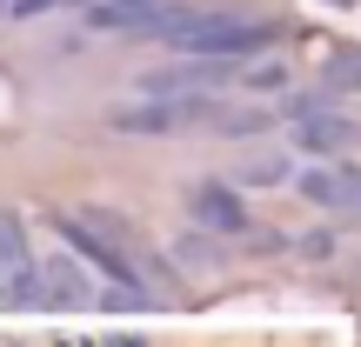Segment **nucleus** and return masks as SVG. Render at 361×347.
Returning a JSON list of instances; mask_svg holds the SVG:
<instances>
[{
    "label": "nucleus",
    "mask_w": 361,
    "mask_h": 347,
    "mask_svg": "<svg viewBox=\"0 0 361 347\" xmlns=\"http://www.w3.org/2000/svg\"><path fill=\"white\" fill-rule=\"evenodd\" d=\"M134 34L168 40L188 61H241V53H255V47L274 40V20H255V13H194V7H168V0H161Z\"/></svg>",
    "instance_id": "obj_1"
},
{
    "label": "nucleus",
    "mask_w": 361,
    "mask_h": 347,
    "mask_svg": "<svg viewBox=\"0 0 361 347\" xmlns=\"http://www.w3.org/2000/svg\"><path fill=\"white\" fill-rule=\"evenodd\" d=\"M54 227H61V241L74 247L87 267H101L121 294H147V281H141V267L128 260V247L107 234V214H54Z\"/></svg>",
    "instance_id": "obj_2"
},
{
    "label": "nucleus",
    "mask_w": 361,
    "mask_h": 347,
    "mask_svg": "<svg viewBox=\"0 0 361 347\" xmlns=\"http://www.w3.org/2000/svg\"><path fill=\"white\" fill-rule=\"evenodd\" d=\"M0 301L7 308H34L40 301V254L13 207H0Z\"/></svg>",
    "instance_id": "obj_3"
},
{
    "label": "nucleus",
    "mask_w": 361,
    "mask_h": 347,
    "mask_svg": "<svg viewBox=\"0 0 361 347\" xmlns=\"http://www.w3.org/2000/svg\"><path fill=\"white\" fill-rule=\"evenodd\" d=\"M201 120H221L207 101H141V107H121L114 127L121 134H180V127H201Z\"/></svg>",
    "instance_id": "obj_4"
},
{
    "label": "nucleus",
    "mask_w": 361,
    "mask_h": 347,
    "mask_svg": "<svg viewBox=\"0 0 361 347\" xmlns=\"http://www.w3.org/2000/svg\"><path fill=\"white\" fill-rule=\"evenodd\" d=\"M361 141V127H355V120L348 114H341V107H308V114H301L295 120V147H301V154H322V160H341V154H348V147Z\"/></svg>",
    "instance_id": "obj_5"
},
{
    "label": "nucleus",
    "mask_w": 361,
    "mask_h": 347,
    "mask_svg": "<svg viewBox=\"0 0 361 347\" xmlns=\"http://www.w3.org/2000/svg\"><path fill=\"white\" fill-rule=\"evenodd\" d=\"M188 214L201 234H247V207L228 180H194L188 187Z\"/></svg>",
    "instance_id": "obj_6"
},
{
    "label": "nucleus",
    "mask_w": 361,
    "mask_h": 347,
    "mask_svg": "<svg viewBox=\"0 0 361 347\" xmlns=\"http://www.w3.org/2000/svg\"><path fill=\"white\" fill-rule=\"evenodd\" d=\"M40 301H54V308H87V301H101V287L87 281V260H80L74 247L40 260Z\"/></svg>",
    "instance_id": "obj_7"
},
{
    "label": "nucleus",
    "mask_w": 361,
    "mask_h": 347,
    "mask_svg": "<svg viewBox=\"0 0 361 347\" xmlns=\"http://www.w3.org/2000/svg\"><path fill=\"white\" fill-rule=\"evenodd\" d=\"M301 194H308L314 207H361V174H348V168H308L301 174Z\"/></svg>",
    "instance_id": "obj_8"
},
{
    "label": "nucleus",
    "mask_w": 361,
    "mask_h": 347,
    "mask_svg": "<svg viewBox=\"0 0 361 347\" xmlns=\"http://www.w3.org/2000/svg\"><path fill=\"white\" fill-rule=\"evenodd\" d=\"M341 87H361V53H341V61L328 67V87H322V94H328V101H335Z\"/></svg>",
    "instance_id": "obj_9"
},
{
    "label": "nucleus",
    "mask_w": 361,
    "mask_h": 347,
    "mask_svg": "<svg viewBox=\"0 0 361 347\" xmlns=\"http://www.w3.org/2000/svg\"><path fill=\"white\" fill-rule=\"evenodd\" d=\"M288 174H295V168H288V160L274 154V160H247V174H241V180H255V187H281Z\"/></svg>",
    "instance_id": "obj_10"
},
{
    "label": "nucleus",
    "mask_w": 361,
    "mask_h": 347,
    "mask_svg": "<svg viewBox=\"0 0 361 347\" xmlns=\"http://www.w3.org/2000/svg\"><path fill=\"white\" fill-rule=\"evenodd\" d=\"M47 7H61V0H0V20H34Z\"/></svg>",
    "instance_id": "obj_11"
},
{
    "label": "nucleus",
    "mask_w": 361,
    "mask_h": 347,
    "mask_svg": "<svg viewBox=\"0 0 361 347\" xmlns=\"http://www.w3.org/2000/svg\"><path fill=\"white\" fill-rule=\"evenodd\" d=\"M288 80V67H255V74H247V87H281Z\"/></svg>",
    "instance_id": "obj_12"
}]
</instances>
